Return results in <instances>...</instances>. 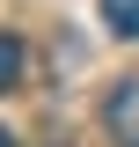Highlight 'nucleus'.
Segmentation results:
<instances>
[{"label":"nucleus","instance_id":"nucleus-4","mask_svg":"<svg viewBox=\"0 0 139 147\" xmlns=\"http://www.w3.org/2000/svg\"><path fill=\"white\" fill-rule=\"evenodd\" d=\"M0 147H15V132H7V125H0Z\"/></svg>","mask_w":139,"mask_h":147},{"label":"nucleus","instance_id":"nucleus-2","mask_svg":"<svg viewBox=\"0 0 139 147\" xmlns=\"http://www.w3.org/2000/svg\"><path fill=\"white\" fill-rule=\"evenodd\" d=\"M22 66H29V52H22V37H15V30H0V96H7V88L22 81Z\"/></svg>","mask_w":139,"mask_h":147},{"label":"nucleus","instance_id":"nucleus-3","mask_svg":"<svg viewBox=\"0 0 139 147\" xmlns=\"http://www.w3.org/2000/svg\"><path fill=\"white\" fill-rule=\"evenodd\" d=\"M103 30L110 37H139V0H103Z\"/></svg>","mask_w":139,"mask_h":147},{"label":"nucleus","instance_id":"nucleus-1","mask_svg":"<svg viewBox=\"0 0 139 147\" xmlns=\"http://www.w3.org/2000/svg\"><path fill=\"white\" fill-rule=\"evenodd\" d=\"M103 132L117 147H139V81H117L103 96Z\"/></svg>","mask_w":139,"mask_h":147}]
</instances>
